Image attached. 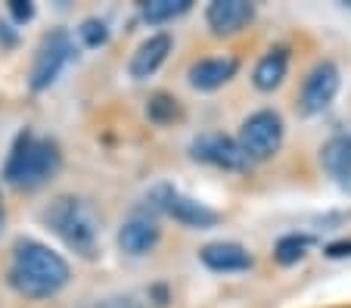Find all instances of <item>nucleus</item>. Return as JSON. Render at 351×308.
Returning a JSON list of instances; mask_svg holds the SVG:
<instances>
[{
  "label": "nucleus",
  "instance_id": "f257e3e1",
  "mask_svg": "<svg viewBox=\"0 0 351 308\" xmlns=\"http://www.w3.org/2000/svg\"><path fill=\"white\" fill-rule=\"evenodd\" d=\"M69 277H72L69 261L60 252H53L50 246H44L38 240H28V237L16 240L7 281L19 296H25V299H50V296H56L66 287Z\"/></svg>",
  "mask_w": 351,
  "mask_h": 308
},
{
  "label": "nucleus",
  "instance_id": "f03ea898",
  "mask_svg": "<svg viewBox=\"0 0 351 308\" xmlns=\"http://www.w3.org/2000/svg\"><path fill=\"white\" fill-rule=\"evenodd\" d=\"M62 168L60 143L50 137H38L32 128L19 131L10 147L7 165H3V181L19 190H38Z\"/></svg>",
  "mask_w": 351,
  "mask_h": 308
},
{
  "label": "nucleus",
  "instance_id": "7ed1b4c3",
  "mask_svg": "<svg viewBox=\"0 0 351 308\" xmlns=\"http://www.w3.org/2000/svg\"><path fill=\"white\" fill-rule=\"evenodd\" d=\"M40 222L53 230L75 255L81 259H97L99 252V228L97 215L78 196H56L50 206L40 212Z\"/></svg>",
  "mask_w": 351,
  "mask_h": 308
},
{
  "label": "nucleus",
  "instance_id": "20e7f679",
  "mask_svg": "<svg viewBox=\"0 0 351 308\" xmlns=\"http://www.w3.org/2000/svg\"><path fill=\"white\" fill-rule=\"evenodd\" d=\"M237 143L249 162L271 159L283 147V119L274 109H258V112H252L243 121Z\"/></svg>",
  "mask_w": 351,
  "mask_h": 308
},
{
  "label": "nucleus",
  "instance_id": "39448f33",
  "mask_svg": "<svg viewBox=\"0 0 351 308\" xmlns=\"http://www.w3.org/2000/svg\"><path fill=\"white\" fill-rule=\"evenodd\" d=\"M149 206H153V212H165L171 215L178 224H184V228H215V224L221 222V215L215 212V209L202 206V202H196L193 196L180 193V190L168 187V184H159V187H153V193H149Z\"/></svg>",
  "mask_w": 351,
  "mask_h": 308
},
{
  "label": "nucleus",
  "instance_id": "423d86ee",
  "mask_svg": "<svg viewBox=\"0 0 351 308\" xmlns=\"http://www.w3.org/2000/svg\"><path fill=\"white\" fill-rule=\"evenodd\" d=\"M72 56H75V47H72L69 32L56 28V32L44 34V40H40V47H38V56H34V66H32V81H28L34 94H40V91H47V87L53 84L62 69L69 66Z\"/></svg>",
  "mask_w": 351,
  "mask_h": 308
},
{
  "label": "nucleus",
  "instance_id": "0eeeda50",
  "mask_svg": "<svg viewBox=\"0 0 351 308\" xmlns=\"http://www.w3.org/2000/svg\"><path fill=\"white\" fill-rule=\"evenodd\" d=\"M339 84H342V75L339 66L330 60L317 62V66L308 72L305 84H302V94H298V112L302 115H317L336 100Z\"/></svg>",
  "mask_w": 351,
  "mask_h": 308
},
{
  "label": "nucleus",
  "instance_id": "6e6552de",
  "mask_svg": "<svg viewBox=\"0 0 351 308\" xmlns=\"http://www.w3.org/2000/svg\"><path fill=\"white\" fill-rule=\"evenodd\" d=\"M193 159L208 162L215 168H227V171H245L252 162L245 159V153L239 150V143L233 137L221 134V131H208V134L193 137L190 143Z\"/></svg>",
  "mask_w": 351,
  "mask_h": 308
},
{
  "label": "nucleus",
  "instance_id": "1a4fd4ad",
  "mask_svg": "<svg viewBox=\"0 0 351 308\" xmlns=\"http://www.w3.org/2000/svg\"><path fill=\"white\" fill-rule=\"evenodd\" d=\"M252 19H255V7L249 0H215L206 10V22L212 28V34H218V38L239 34Z\"/></svg>",
  "mask_w": 351,
  "mask_h": 308
},
{
  "label": "nucleus",
  "instance_id": "9d476101",
  "mask_svg": "<svg viewBox=\"0 0 351 308\" xmlns=\"http://www.w3.org/2000/svg\"><path fill=\"white\" fill-rule=\"evenodd\" d=\"M162 237V228L156 222V215L149 212H134L119 230V246L128 255H146L153 252L156 243Z\"/></svg>",
  "mask_w": 351,
  "mask_h": 308
},
{
  "label": "nucleus",
  "instance_id": "9b49d317",
  "mask_svg": "<svg viewBox=\"0 0 351 308\" xmlns=\"http://www.w3.org/2000/svg\"><path fill=\"white\" fill-rule=\"evenodd\" d=\"M237 72H239L237 56H208V60L193 62L186 78H190V84L196 87V91H218V87H224Z\"/></svg>",
  "mask_w": 351,
  "mask_h": 308
},
{
  "label": "nucleus",
  "instance_id": "f8f14e48",
  "mask_svg": "<svg viewBox=\"0 0 351 308\" xmlns=\"http://www.w3.org/2000/svg\"><path fill=\"white\" fill-rule=\"evenodd\" d=\"M199 259L208 271H218V274H230V271H249L255 265L252 252L239 243H208V246L199 249Z\"/></svg>",
  "mask_w": 351,
  "mask_h": 308
},
{
  "label": "nucleus",
  "instance_id": "ddd939ff",
  "mask_svg": "<svg viewBox=\"0 0 351 308\" xmlns=\"http://www.w3.org/2000/svg\"><path fill=\"white\" fill-rule=\"evenodd\" d=\"M171 47H174V40H171V34L168 32L149 34V38H146L131 56V66H128L131 69V78L143 81V78H149V75H156V69L168 60Z\"/></svg>",
  "mask_w": 351,
  "mask_h": 308
},
{
  "label": "nucleus",
  "instance_id": "4468645a",
  "mask_svg": "<svg viewBox=\"0 0 351 308\" xmlns=\"http://www.w3.org/2000/svg\"><path fill=\"white\" fill-rule=\"evenodd\" d=\"M320 165L339 187L351 193V134H332L320 147Z\"/></svg>",
  "mask_w": 351,
  "mask_h": 308
},
{
  "label": "nucleus",
  "instance_id": "2eb2a0df",
  "mask_svg": "<svg viewBox=\"0 0 351 308\" xmlns=\"http://www.w3.org/2000/svg\"><path fill=\"white\" fill-rule=\"evenodd\" d=\"M286 72H289V50L286 47H271L265 56L258 60L252 72V81L258 91H277L283 84Z\"/></svg>",
  "mask_w": 351,
  "mask_h": 308
},
{
  "label": "nucleus",
  "instance_id": "dca6fc26",
  "mask_svg": "<svg viewBox=\"0 0 351 308\" xmlns=\"http://www.w3.org/2000/svg\"><path fill=\"white\" fill-rule=\"evenodd\" d=\"M193 7V0H149L143 3V19L149 25H162V22H171L178 16H184Z\"/></svg>",
  "mask_w": 351,
  "mask_h": 308
},
{
  "label": "nucleus",
  "instance_id": "f3484780",
  "mask_svg": "<svg viewBox=\"0 0 351 308\" xmlns=\"http://www.w3.org/2000/svg\"><path fill=\"white\" fill-rule=\"evenodd\" d=\"M308 246H311V237H302V234H289L277 243L274 249V259L280 265H298V261L308 255Z\"/></svg>",
  "mask_w": 351,
  "mask_h": 308
},
{
  "label": "nucleus",
  "instance_id": "a211bd4d",
  "mask_svg": "<svg viewBox=\"0 0 351 308\" xmlns=\"http://www.w3.org/2000/svg\"><path fill=\"white\" fill-rule=\"evenodd\" d=\"M146 115H149V121H156V125H168V121L180 119V106L178 100H174L171 94H153L149 97V106H146Z\"/></svg>",
  "mask_w": 351,
  "mask_h": 308
},
{
  "label": "nucleus",
  "instance_id": "6ab92c4d",
  "mask_svg": "<svg viewBox=\"0 0 351 308\" xmlns=\"http://www.w3.org/2000/svg\"><path fill=\"white\" fill-rule=\"evenodd\" d=\"M78 34H81V40H84V47H103L109 40V28L103 19H84Z\"/></svg>",
  "mask_w": 351,
  "mask_h": 308
},
{
  "label": "nucleus",
  "instance_id": "aec40b11",
  "mask_svg": "<svg viewBox=\"0 0 351 308\" xmlns=\"http://www.w3.org/2000/svg\"><path fill=\"white\" fill-rule=\"evenodd\" d=\"M10 16H13V22H19V25H25V22L34 19V3H28V0H10Z\"/></svg>",
  "mask_w": 351,
  "mask_h": 308
},
{
  "label": "nucleus",
  "instance_id": "412c9836",
  "mask_svg": "<svg viewBox=\"0 0 351 308\" xmlns=\"http://www.w3.org/2000/svg\"><path fill=\"white\" fill-rule=\"evenodd\" d=\"M97 308H143L137 299H131V296H119V299H106V302H99Z\"/></svg>",
  "mask_w": 351,
  "mask_h": 308
},
{
  "label": "nucleus",
  "instance_id": "4be33fe9",
  "mask_svg": "<svg viewBox=\"0 0 351 308\" xmlns=\"http://www.w3.org/2000/svg\"><path fill=\"white\" fill-rule=\"evenodd\" d=\"M326 255L330 259H345V255H351V240H336L326 246Z\"/></svg>",
  "mask_w": 351,
  "mask_h": 308
},
{
  "label": "nucleus",
  "instance_id": "5701e85b",
  "mask_svg": "<svg viewBox=\"0 0 351 308\" xmlns=\"http://www.w3.org/2000/svg\"><path fill=\"white\" fill-rule=\"evenodd\" d=\"M153 296H156V305H165V302H168L165 287H153Z\"/></svg>",
  "mask_w": 351,
  "mask_h": 308
},
{
  "label": "nucleus",
  "instance_id": "b1692460",
  "mask_svg": "<svg viewBox=\"0 0 351 308\" xmlns=\"http://www.w3.org/2000/svg\"><path fill=\"white\" fill-rule=\"evenodd\" d=\"M3 218H7V212H3V200H0V230H3Z\"/></svg>",
  "mask_w": 351,
  "mask_h": 308
}]
</instances>
